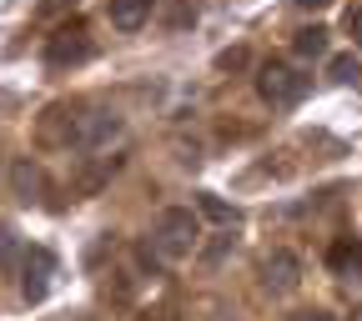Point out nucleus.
Returning a JSON list of instances; mask_svg holds the SVG:
<instances>
[{"instance_id":"13","label":"nucleus","mask_w":362,"mask_h":321,"mask_svg":"<svg viewBox=\"0 0 362 321\" xmlns=\"http://www.w3.org/2000/svg\"><path fill=\"white\" fill-rule=\"evenodd\" d=\"M327 75H332L337 85H352V80H362V56H352V51L332 56V61H327Z\"/></svg>"},{"instance_id":"6","label":"nucleus","mask_w":362,"mask_h":321,"mask_svg":"<svg viewBox=\"0 0 362 321\" xmlns=\"http://www.w3.org/2000/svg\"><path fill=\"white\" fill-rule=\"evenodd\" d=\"M297 286H302V261H297V251H267V256H262V291L292 296Z\"/></svg>"},{"instance_id":"2","label":"nucleus","mask_w":362,"mask_h":321,"mask_svg":"<svg viewBox=\"0 0 362 321\" xmlns=\"http://www.w3.org/2000/svg\"><path fill=\"white\" fill-rule=\"evenodd\" d=\"M307 75L302 71H292L287 61H267L262 71H257V96L267 101V106H277V111H287V106H297L302 96H307Z\"/></svg>"},{"instance_id":"19","label":"nucleus","mask_w":362,"mask_h":321,"mask_svg":"<svg viewBox=\"0 0 362 321\" xmlns=\"http://www.w3.org/2000/svg\"><path fill=\"white\" fill-rule=\"evenodd\" d=\"M297 11H322V6H332V0H292Z\"/></svg>"},{"instance_id":"10","label":"nucleus","mask_w":362,"mask_h":321,"mask_svg":"<svg viewBox=\"0 0 362 321\" xmlns=\"http://www.w3.org/2000/svg\"><path fill=\"white\" fill-rule=\"evenodd\" d=\"M156 11V0H111V25L116 30H141Z\"/></svg>"},{"instance_id":"8","label":"nucleus","mask_w":362,"mask_h":321,"mask_svg":"<svg viewBox=\"0 0 362 321\" xmlns=\"http://www.w3.org/2000/svg\"><path fill=\"white\" fill-rule=\"evenodd\" d=\"M11 191H16L25 206H40V201H45V171H40V161H30V156L11 161Z\"/></svg>"},{"instance_id":"16","label":"nucleus","mask_w":362,"mask_h":321,"mask_svg":"<svg viewBox=\"0 0 362 321\" xmlns=\"http://www.w3.org/2000/svg\"><path fill=\"white\" fill-rule=\"evenodd\" d=\"M247 66V45H232V51L216 56V71H242Z\"/></svg>"},{"instance_id":"18","label":"nucleus","mask_w":362,"mask_h":321,"mask_svg":"<svg viewBox=\"0 0 362 321\" xmlns=\"http://www.w3.org/2000/svg\"><path fill=\"white\" fill-rule=\"evenodd\" d=\"M287 321H337V316H332V311H322V306H297Z\"/></svg>"},{"instance_id":"15","label":"nucleus","mask_w":362,"mask_h":321,"mask_svg":"<svg viewBox=\"0 0 362 321\" xmlns=\"http://www.w3.org/2000/svg\"><path fill=\"white\" fill-rule=\"evenodd\" d=\"M197 211H202L206 221H237V206H226L216 191H202V196H197Z\"/></svg>"},{"instance_id":"1","label":"nucleus","mask_w":362,"mask_h":321,"mask_svg":"<svg viewBox=\"0 0 362 321\" xmlns=\"http://www.w3.org/2000/svg\"><path fill=\"white\" fill-rule=\"evenodd\" d=\"M197 241H202V221L192 206H166L151 226V251L161 261H187L197 251Z\"/></svg>"},{"instance_id":"9","label":"nucleus","mask_w":362,"mask_h":321,"mask_svg":"<svg viewBox=\"0 0 362 321\" xmlns=\"http://www.w3.org/2000/svg\"><path fill=\"white\" fill-rule=\"evenodd\" d=\"M116 171H121V156H96V161H90V166L76 176V186H71V191H76V196H96Z\"/></svg>"},{"instance_id":"14","label":"nucleus","mask_w":362,"mask_h":321,"mask_svg":"<svg viewBox=\"0 0 362 321\" xmlns=\"http://www.w3.org/2000/svg\"><path fill=\"white\" fill-rule=\"evenodd\" d=\"M25 261V246H21V236L11 231V226H0V271H16Z\"/></svg>"},{"instance_id":"20","label":"nucleus","mask_w":362,"mask_h":321,"mask_svg":"<svg viewBox=\"0 0 362 321\" xmlns=\"http://www.w3.org/2000/svg\"><path fill=\"white\" fill-rule=\"evenodd\" d=\"M352 40H357V45H362V6H357V11H352Z\"/></svg>"},{"instance_id":"3","label":"nucleus","mask_w":362,"mask_h":321,"mask_svg":"<svg viewBox=\"0 0 362 321\" xmlns=\"http://www.w3.org/2000/svg\"><path fill=\"white\" fill-rule=\"evenodd\" d=\"M76 126H81V106L56 101L35 116V146L40 151H76Z\"/></svg>"},{"instance_id":"11","label":"nucleus","mask_w":362,"mask_h":321,"mask_svg":"<svg viewBox=\"0 0 362 321\" xmlns=\"http://www.w3.org/2000/svg\"><path fill=\"white\" fill-rule=\"evenodd\" d=\"M327 266L337 271V277H357L362 281V241H337L327 251Z\"/></svg>"},{"instance_id":"5","label":"nucleus","mask_w":362,"mask_h":321,"mask_svg":"<svg viewBox=\"0 0 362 321\" xmlns=\"http://www.w3.org/2000/svg\"><path fill=\"white\" fill-rule=\"evenodd\" d=\"M51 281H56V256L45 246H25V261H21V296L35 306L51 296Z\"/></svg>"},{"instance_id":"12","label":"nucleus","mask_w":362,"mask_h":321,"mask_svg":"<svg viewBox=\"0 0 362 321\" xmlns=\"http://www.w3.org/2000/svg\"><path fill=\"white\" fill-rule=\"evenodd\" d=\"M327 25H302L297 35H292V45H297V56H327Z\"/></svg>"},{"instance_id":"17","label":"nucleus","mask_w":362,"mask_h":321,"mask_svg":"<svg viewBox=\"0 0 362 321\" xmlns=\"http://www.w3.org/2000/svg\"><path fill=\"white\" fill-rule=\"evenodd\" d=\"M76 0H40L35 6V20H51V16H61V11H71Z\"/></svg>"},{"instance_id":"7","label":"nucleus","mask_w":362,"mask_h":321,"mask_svg":"<svg viewBox=\"0 0 362 321\" xmlns=\"http://www.w3.org/2000/svg\"><path fill=\"white\" fill-rule=\"evenodd\" d=\"M116 135H121V116H116V111H81L76 151H106Z\"/></svg>"},{"instance_id":"4","label":"nucleus","mask_w":362,"mask_h":321,"mask_svg":"<svg viewBox=\"0 0 362 321\" xmlns=\"http://www.w3.org/2000/svg\"><path fill=\"white\" fill-rule=\"evenodd\" d=\"M90 56H96V40H90V30L81 20H66L51 40H45V66L51 71H66V66H86Z\"/></svg>"}]
</instances>
